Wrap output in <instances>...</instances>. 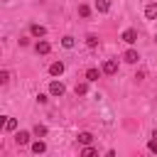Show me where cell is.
<instances>
[{
	"instance_id": "obj_1",
	"label": "cell",
	"mask_w": 157,
	"mask_h": 157,
	"mask_svg": "<svg viewBox=\"0 0 157 157\" xmlns=\"http://www.w3.org/2000/svg\"><path fill=\"white\" fill-rule=\"evenodd\" d=\"M120 39L125 42V44H135L137 42V29H132V27H128L123 34H120Z\"/></svg>"
},
{
	"instance_id": "obj_2",
	"label": "cell",
	"mask_w": 157,
	"mask_h": 157,
	"mask_svg": "<svg viewBox=\"0 0 157 157\" xmlns=\"http://www.w3.org/2000/svg\"><path fill=\"white\" fill-rule=\"evenodd\" d=\"M64 91H66V88H64V83H61V81H52V83H49V93H52L54 98H61V96H64Z\"/></svg>"
},
{
	"instance_id": "obj_3",
	"label": "cell",
	"mask_w": 157,
	"mask_h": 157,
	"mask_svg": "<svg viewBox=\"0 0 157 157\" xmlns=\"http://www.w3.org/2000/svg\"><path fill=\"white\" fill-rule=\"evenodd\" d=\"M103 74H105V76H115V74H118V61H115V59H108V61L103 64Z\"/></svg>"
},
{
	"instance_id": "obj_4",
	"label": "cell",
	"mask_w": 157,
	"mask_h": 157,
	"mask_svg": "<svg viewBox=\"0 0 157 157\" xmlns=\"http://www.w3.org/2000/svg\"><path fill=\"white\" fill-rule=\"evenodd\" d=\"M34 52H37V54H49V52H52V44H49L47 39H42V37H39V42L34 44Z\"/></svg>"
},
{
	"instance_id": "obj_5",
	"label": "cell",
	"mask_w": 157,
	"mask_h": 157,
	"mask_svg": "<svg viewBox=\"0 0 157 157\" xmlns=\"http://www.w3.org/2000/svg\"><path fill=\"white\" fill-rule=\"evenodd\" d=\"M29 137H32V135H29L27 130H20V132H15V142H17L20 147H22V145H29Z\"/></svg>"
},
{
	"instance_id": "obj_6",
	"label": "cell",
	"mask_w": 157,
	"mask_h": 157,
	"mask_svg": "<svg viewBox=\"0 0 157 157\" xmlns=\"http://www.w3.org/2000/svg\"><path fill=\"white\" fill-rule=\"evenodd\" d=\"M49 74L52 76H61L64 74V61H52L49 64Z\"/></svg>"
},
{
	"instance_id": "obj_7",
	"label": "cell",
	"mask_w": 157,
	"mask_h": 157,
	"mask_svg": "<svg viewBox=\"0 0 157 157\" xmlns=\"http://www.w3.org/2000/svg\"><path fill=\"white\" fill-rule=\"evenodd\" d=\"M123 59H125L128 64H137V59H140V54H137L135 49H128V52L123 54Z\"/></svg>"
},
{
	"instance_id": "obj_8",
	"label": "cell",
	"mask_w": 157,
	"mask_h": 157,
	"mask_svg": "<svg viewBox=\"0 0 157 157\" xmlns=\"http://www.w3.org/2000/svg\"><path fill=\"white\" fill-rule=\"evenodd\" d=\"M32 152H34V155L47 152V142H44V140H34V142H32Z\"/></svg>"
},
{
	"instance_id": "obj_9",
	"label": "cell",
	"mask_w": 157,
	"mask_h": 157,
	"mask_svg": "<svg viewBox=\"0 0 157 157\" xmlns=\"http://www.w3.org/2000/svg\"><path fill=\"white\" fill-rule=\"evenodd\" d=\"M145 17H147V20H157V2H150V5L145 7Z\"/></svg>"
},
{
	"instance_id": "obj_10",
	"label": "cell",
	"mask_w": 157,
	"mask_h": 157,
	"mask_svg": "<svg viewBox=\"0 0 157 157\" xmlns=\"http://www.w3.org/2000/svg\"><path fill=\"white\" fill-rule=\"evenodd\" d=\"M76 137H78V142H81V145H91V142H93V135H91L88 130H83V132H78Z\"/></svg>"
},
{
	"instance_id": "obj_11",
	"label": "cell",
	"mask_w": 157,
	"mask_h": 157,
	"mask_svg": "<svg viewBox=\"0 0 157 157\" xmlns=\"http://www.w3.org/2000/svg\"><path fill=\"white\" fill-rule=\"evenodd\" d=\"M98 76H101V71H98L96 66H91V69H86V81H98Z\"/></svg>"
},
{
	"instance_id": "obj_12",
	"label": "cell",
	"mask_w": 157,
	"mask_h": 157,
	"mask_svg": "<svg viewBox=\"0 0 157 157\" xmlns=\"http://www.w3.org/2000/svg\"><path fill=\"white\" fill-rule=\"evenodd\" d=\"M29 32H32V37H44V34H47V29H44L42 25H32Z\"/></svg>"
},
{
	"instance_id": "obj_13",
	"label": "cell",
	"mask_w": 157,
	"mask_h": 157,
	"mask_svg": "<svg viewBox=\"0 0 157 157\" xmlns=\"http://www.w3.org/2000/svg\"><path fill=\"white\" fill-rule=\"evenodd\" d=\"M96 10L98 12H108L110 10V0H96Z\"/></svg>"
},
{
	"instance_id": "obj_14",
	"label": "cell",
	"mask_w": 157,
	"mask_h": 157,
	"mask_svg": "<svg viewBox=\"0 0 157 157\" xmlns=\"http://www.w3.org/2000/svg\"><path fill=\"white\" fill-rule=\"evenodd\" d=\"M74 44H76V39H74L71 34H66V37L61 39V47H64V49H74Z\"/></svg>"
},
{
	"instance_id": "obj_15",
	"label": "cell",
	"mask_w": 157,
	"mask_h": 157,
	"mask_svg": "<svg viewBox=\"0 0 157 157\" xmlns=\"http://www.w3.org/2000/svg\"><path fill=\"white\" fill-rule=\"evenodd\" d=\"M81 155H83V157H93V155H98V150H96V147H91V145H83Z\"/></svg>"
},
{
	"instance_id": "obj_16",
	"label": "cell",
	"mask_w": 157,
	"mask_h": 157,
	"mask_svg": "<svg viewBox=\"0 0 157 157\" xmlns=\"http://www.w3.org/2000/svg\"><path fill=\"white\" fill-rule=\"evenodd\" d=\"M32 132H34V135H37V137H44V135H47V125H39V123H37V125H34V130H32Z\"/></svg>"
},
{
	"instance_id": "obj_17",
	"label": "cell",
	"mask_w": 157,
	"mask_h": 157,
	"mask_svg": "<svg viewBox=\"0 0 157 157\" xmlns=\"http://www.w3.org/2000/svg\"><path fill=\"white\" fill-rule=\"evenodd\" d=\"M86 44H88L91 49H96V47H98V37H96V34H88V37H86Z\"/></svg>"
},
{
	"instance_id": "obj_18",
	"label": "cell",
	"mask_w": 157,
	"mask_h": 157,
	"mask_svg": "<svg viewBox=\"0 0 157 157\" xmlns=\"http://www.w3.org/2000/svg\"><path fill=\"white\" fill-rule=\"evenodd\" d=\"M88 93V83H76V96H86Z\"/></svg>"
},
{
	"instance_id": "obj_19",
	"label": "cell",
	"mask_w": 157,
	"mask_h": 157,
	"mask_svg": "<svg viewBox=\"0 0 157 157\" xmlns=\"http://www.w3.org/2000/svg\"><path fill=\"white\" fill-rule=\"evenodd\" d=\"M5 130L15 132V130H17V118H7V125H5Z\"/></svg>"
},
{
	"instance_id": "obj_20",
	"label": "cell",
	"mask_w": 157,
	"mask_h": 157,
	"mask_svg": "<svg viewBox=\"0 0 157 157\" xmlns=\"http://www.w3.org/2000/svg\"><path fill=\"white\" fill-rule=\"evenodd\" d=\"M78 15H81V17H88V15H91V7H88V5H78Z\"/></svg>"
},
{
	"instance_id": "obj_21",
	"label": "cell",
	"mask_w": 157,
	"mask_h": 157,
	"mask_svg": "<svg viewBox=\"0 0 157 157\" xmlns=\"http://www.w3.org/2000/svg\"><path fill=\"white\" fill-rule=\"evenodd\" d=\"M10 81V71H0V86H5Z\"/></svg>"
},
{
	"instance_id": "obj_22",
	"label": "cell",
	"mask_w": 157,
	"mask_h": 157,
	"mask_svg": "<svg viewBox=\"0 0 157 157\" xmlns=\"http://www.w3.org/2000/svg\"><path fill=\"white\" fill-rule=\"evenodd\" d=\"M147 150H150V152H157V140H155V137L147 142Z\"/></svg>"
},
{
	"instance_id": "obj_23",
	"label": "cell",
	"mask_w": 157,
	"mask_h": 157,
	"mask_svg": "<svg viewBox=\"0 0 157 157\" xmlns=\"http://www.w3.org/2000/svg\"><path fill=\"white\" fill-rule=\"evenodd\" d=\"M5 125H7V115H0V130H5Z\"/></svg>"
},
{
	"instance_id": "obj_24",
	"label": "cell",
	"mask_w": 157,
	"mask_h": 157,
	"mask_svg": "<svg viewBox=\"0 0 157 157\" xmlns=\"http://www.w3.org/2000/svg\"><path fill=\"white\" fill-rule=\"evenodd\" d=\"M152 137H155V140H157V128H155V132H152Z\"/></svg>"
},
{
	"instance_id": "obj_25",
	"label": "cell",
	"mask_w": 157,
	"mask_h": 157,
	"mask_svg": "<svg viewBox=\"0 0 157 157\" xmlns=\"http://www.w3.org/2000/svg\"><path fill=\"white\" fill-rule=\"evenodd\" d=\"M155 42H157V37H155Z\"/></svg>"
},
{
	"instance_id": "obj_26",
	"label": "cell",
	"mask_w": 157,
	"mask_h": 157,
	"mask_svg": "<svg viewBox=\"0 0 157 157\" xmlns=\"http://www.w3.org/2000/svg\"><path fill=\"white\" fill-rule=\"evenodd\" d=\"M2 2H7V0H2Z\"/></svg>"
}]
</instances>
